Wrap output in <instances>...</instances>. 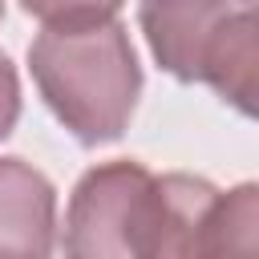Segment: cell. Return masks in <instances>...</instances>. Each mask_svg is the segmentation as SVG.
I'll return each instance as SVG.
<instances>
[{"label": "cell", "mask_w": 259, "mask_h": 259, "mask_svg": "<svg viewBox=\"0 0 259 259\" xmlns=\"http://www.w3.org/2000/svg\"><path fill=\"white\" fill-rule=\"evenodd\" d=\"M32 81L45 105L77 142H117L138 109L142 65L117 20L45 28L28 45Z\"/></svg>", "instance_id": "1"}, {"label": "cell", "mask_w": 259, "mask_h": 259, "mask_svg": "<svg viewBox=\"0 0 259 259\" xmlns=\"http://www.w3.org/2000/svg\"><path fill=\"white\" fill-rule=\"evenodd\" d=\"M138 20L166 73L202 81L239 113H255V0H142Z\"/></svg>", "instance_id": "2"}, {"label": "cell", "mask_w": 259, "mask_h": 259, "mask_svg": "<svg viewBox=\"0 0 259 259\" xmlns=\"http://www.w3.org/2000/svg\"><path fill=\"white\" fill-rule=\"evenodd\" d=\"M162 178L142 162H105L81 174L65 214V259H158Z\"/></svg>", "instance_id": "3"}, {"label": "cell", "mask_w": 259, "mask_h": 259, "mask_svg": "<svg viewBox=\"0 0 259 259\" xmlns=\"http://www.w3.org/2000/svg\"><path fill=\"white\" fill-rule=\"evenodd\" d=\"M53 235V182L20 158H0V259H49Z\"/></svg>", "instance_id": "4"}, {"label": "cell", "mask_w": 259, "mask_h": 259, "mask_svg": "<svg viewBox=\"0 0 259 259\" xmlns=\"http://www.w3.org/2000/svg\"><path fill=\"white\" fill-rule=\"evenodd\" d=\"M223 194L206 178L162 174V243L158 259H206Z\"/></svg>", "instance_id": "5"}, {"label": "cell", "mask_w": 259, "mask_h": 259, "mask_svg": "<svg viewBox=\"0 0 259 259\" xmlns=\"http://www.w3.org/2000/svg\"><path fill=\"white\" fill-rule=\"evenodd\" d=\"M259 190L251 182L223 194L206 259H259Z\"/></svg>", "instance_id": "6"}, {"label": "cell", "mask_w": 259, "mask_h": 259, "mask_svg": "<svg viewBox=\"0 0 259 259\" xmlns=\"http://www.w3.org/2000/svg\"><path fill=\"white\" fill-rule=\"evenodd\" d=\"M28 16L45 20V28L61 24H89V20H113L121 0H20Z\"/></svg>", "instance_id": "7"}, {"label": "cell", "mask_w": 259, "mask_h": 259, "mask_svg": "<svg viewBox=\"0 0 259 259\" xmlns=\"http://www.w3.org/2000/svg\"><path fill=\"white\" fill-rule=\"evenodd\" d=\"M16 117H20V85H16V69H12V61L0 53V138L12 134Z\"/></svg>", "instance_id": "8"}, {"label": "cell", "mask_w": 259, "mask_h": 259, "mask_svg": "<svg viewBox=\"0 0 259 259\" xmlns=\"http://www.w3.org/2000/svg\"><path fill=\"white\" fill-rule=\"evenodd\" d=\"M0 16H4V0H0Z\"/></svg>", "instance_id": "9"}]
</instances>
